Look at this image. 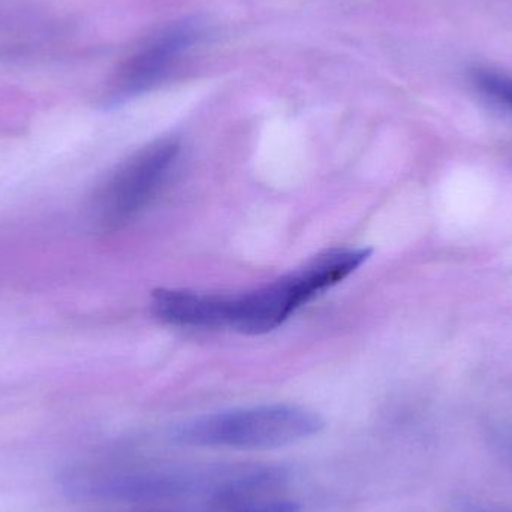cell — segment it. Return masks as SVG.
Segmentation results:
<instances>
[{"label":"cell","instance_id":"obj_2","mask_svg":"<svg viewBox=\"0 0 512 512\" xmlns=\"http://www.w3.org/2000/svg\"><path fill=\"white\" fill-rule=\"evenodd\" d=\"M78 489L92 498L122 504H162L198 498L204 502L270 495L282 489L289 471L279 465H221L149 469L80 478Z\"/></svg>","mask_w":512,"mask_h":512},{"label":"cell","instance_id":"obj_4","mask_svg":"<svg viewBox=\"0 0 512 512\" xmlns=\"http://www.w3.org/2000/svg\"><path fill=\"white\" fill-rule=\"evenodd\" d=\"M179 155V141L162 138L119 165L93 197L90 212L96 227L119 230L143 212L170 179Z\"/></svg>","mask_w":512,"mask_h":512},{"label":"cell","instance_id":"obj_5","mask_svg":"<svg viewBox=\"0 0 512 512\" xmlns=\"http://www.w3.org/2000/svg\"><path fill=\"white\" fill-rule=\"evenodd\" d=\"M198 36L200 30L191 23L174 24L162 30L120 65L108 86L105 102L123 104L149 92L167 77L182 54L197 42Z\"/></svg>","mask_w":512,"mask_h":512},{"label":"cell","instance_id":"obj_1","mask_svg":"<svg viewBox=\"0 0 512 512\" xmlns=\"http://www.w3.org/2000/svg\"><path fill=\"white\" fill-rule=\"evenodd\" d=\"M370 254L369 249H333L274 282L242 294L188 291L180 301V318L186 328H228L251 336L270 333L301 306L351 276Z\"/></svg>","mask_w":512,"mask_h":512},{"label":"cell","instance_id":"obj_6","mask_svg":"<svg viewBox=\"0 0 512 512\" xmlns=\"http://www.w3.org/2000/svg\"><path fill=\"white\" fill-rule=\"evenodd\" d=\"M301 505L291 499L273 496H251V498L224 499L206 502L201 512H300Z\"/></svg>","mask_w":512,"mask_h":512},{"label":"cell","instance_id":"obj_8","mask_svg":"<svg viewBox=\"0 0 512 512\" xmlns=\"http://www.w3.org/2000/svg\"><path fill=\"white\" fill-rule=\"evenodd\" d=\"M511 456H512V454H511Z\"/></svg>","mask_w":512,"mask_h":512},{"label":"cell","instance_id":"obj_3","mask_svg":"<svg viewBox=\"0 0 512 512\" xmlns=\"http://www.w3.org/2000/svg\"><path fill=\"white\" fill-rule=\"evenodd\" d=\"M324 421L295 405H261L204 415L180 424L177 444L188 447L261 451L288 447L318 435Z\"/></svg>","mask_w":512,"mask_h":512},{"label":"cell","instance_id":"obj_7","mask_svg":"<svg viewBox=\"0 0 512 512\" xmlns=\"http://www.w3.org/2000/svg\"><path fill=\"white\" fill-rule=\"evenodd\" d=\"M484 84H486L487 89L498 93L501 98H504L505 101L510 102L512 105V83H504V81L495 80V78L492 77H487L486 80H484Z\"/></svg>","mask_w":512,"mask_h":512}]
</instances>
